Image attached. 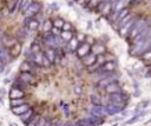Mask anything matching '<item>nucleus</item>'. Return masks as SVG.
Here are the masks:
<instances>
[{"mask_svg":"<svg viewBox=\"0 0 151 126\" xmlns=\"http://www.w3.org/2000/svg\"><path fill=\"white\" fill-rule=\"evenodd\" d=\"M33 2V0H22L21 4H20V7H19V11L21 14H24L26 12V9L31 6V4Z\"/></svg>","mask_w":151,"mask_h":126,"instance_id":"26","label":"nucleus"},{"mask_svg":"<svg viewBox=\"0 0 151 126\" xmlns=\"http://www.w3.org/2000/svg\"><path fill=\"white\" fill-rule=\"evenodd\" d=\"M29 51H31L32 54H37V53H40V52H41V47H40V45H39L38 42H33V44L31 45Z\"/></svg>","mask_w":151,"mask_h":126,"instance_id":"31","label":"nucleus"},{"mask_svg":"<svg viewBox=\"0 0 151 126\" xmlns=\"http://www.w3.org/2000/svg\"><path fill=\"white\" fill-rule=\"evenodd\" d=\"M7 1H11V0H7Z\"/></svg>","mask_w":151,"mask_h":126,"instance_id":"52","label":"nucleus"},{"mask_svg":"<svg viewBox=\"0 0 151 126\" xmlns=\"http://www.w3.org/2000/svg\"><path fill=\"white\" fill-rule=\"evenodd\" d=\"M147 27H149L147 20L139 19V20L134 21V24H133V26H132V28H131V31H130V33H129L130 38H131V39H134L139 33H142V32H143L144 29H146Z\"/></svg>","mask_w":151,"mask_h":126,"instance_id":"1","label":"nucleus"},{"mask_svg":"<svg viewBox=\"0 0 151 126\" xmlns=\"http://www.w3.org/2000/svg\"><path fill=\"white\" fill-rule=\"evenodd\" d=\"M24 26L27 29H29V31H37L39 28L40 24H39V20H37L34 18H27L26 16L25 18V21H24Z\"/></svg>","mask_w":151,"mask_h":126,"instance_id":"8","label":"nucleus"},{"mask_svg":"<svg viewBox=\"0 0 151 126\" xmlns=\"http://www.w3.org/2000/svg\"><path fill=\"white\" fill-rule=\"evenodd\" d=\"M74 93L76 94H80L81 93V86L80 85H76L74 86Z\"/></svg>","mask_w":151,"mask_h":126,"instance_id":"42","label":"nucleus"},{"mask_svg":"<svg viewBox=\"0 0 151 126\" xmlns=\"http://www.w3.org/2000/svg\"><path fill=\"white\" fill-rule=\"evenodd\" d=\"M42 41L48 46V48H58V45H57V40H55V37L51 33V32H47V33H44L42 35Z\"/></svg>","mask_w":151,"mask_h":126,"instance_id":"5","label":"nucleus"},{"mask_svg":"<svg viewBox=\"0 0 151 126\" xmlns=\"http://www.w3.org/2000/svg\"><path fill=\"white\" fill-rule=\"evenodd\" d=\"M133 24H134V20L131 18L126 24H124L123 26H120V27H119V29H118L119 35H120V37H125V35H127V34L130 33V31H131V28H132Z\"/></svg>","mask_w":151,"mask_h":126,"instance_id":"9","label":"nucleus"},{"mask_svg":"<svg viewBox=\"0 0 151 126\" xmlns=\"http://www.w3.org/2000/svg\"><path fill=\"white\" fill-rule=\"evenodd\" d=\"M78 46H79V42H78V39H77L76 37H73V38L67 42V49L71 51V52L76 51V49L78 48Z\"/></svg>","mask_w":151,"mask_h":126,"instance_id":"23","label":"nucleus"},{"mask_svg":"<svg viewBox=\"0 0 151 126\" xmlns=\"http://www.w3.org/2000/svg\"><path fill=\"white\" fill-rule=\"evenodd\" d=\"M76 51H77V55L79 58H84L85 55H87L91 52V46L87 42H83V44H80L78 46V48Z\"/></svg>","mask_w":151,"mask_h":126,"instance_id":"10","label":"nucleus"},{"mask_svg":"<svg viewBox=\"0 0 151 126\" xmlns=\"http://www.w3.org/2000/svg\"><path fill=\"white\" fill-rule=\"evenodd\" d=\"M60 32H61V31H60L59 28H55V27H52V29H51V33H52L54 37H58V35L60 34Z\"/></svg>","mask_w":151,"mask_h":126,"instance_id":"41","label":"nucleus"},{"mask_svg":"<svg viewBox=\"0 0 151 126\" xmlns=\"http://www.w3.org/2000/svg\"><path fill=\"white\" fill-rule=\"evenodd\" d=\"M21 53V42H15L13 46H11L9 48H8V54H9V57L11 58H15V57H18L19 54Z\"/></svg>","mask_w":151,"mask_h":126,"instance_id":"13","label":"nucleus"},{"mask_svg":"<svg viewBox=\"0 0 151 126\" xmlns=\"http://www.w3.org/2000/svg\"><path fill=\"white\" fill-rule=\"evenodd\" d=\"M39 118H40V115L34 114V115L31 118V120L26 124V126H35V125H37V122H38V120H39Z\"/></svg>","mask_w":151,"mask_h":126,"instance_id":"35","label":"nucleus"},{"mask_svg":"<svg viewBox=\"0 0 151 126\" xmlns=\"http://www.w3.org/2000/svg\"><path fill=\"white\" fill-rule=\"evenodd\" d=\"M127 2H129V0H117L116 4L111 6V7H112V12H113V14H114L113 19H116V16L118 15V13H119L123 8H125V6H126Z\"/></svg>","mask_w":151,"mask_h":126,"instance_id":"11","label":"nucleus"},{"mask_svg":"<svg viewBox=\"0 0 151 126\" xmlns=\"http://www.w3.org/2000/svg\"><path fill=\"white\" fill-rule=\"evenodd\" d=\"M50 126H57V124H54V122H51V125Z\"/></svg>","mask_w":151,"mask_h":126,"instance_id":"48","label":"nucleus"},{"mask_svg":"<svg viewBox=\"0 0 151 126\" xmlns=\"http://www.w3.org/2000/svg\"><path fill=\"white\" fill-rule=\"evenodd\" d=\"M87 120L91 122L92 126H99V125H101V124L104 122V118L97 117V115H92V114H88Z\"/></svg>","mask_w":151,"mask_h":126,"instance_id":"18","label":"nucleus"},{"mask_svg":"<svg viewBox=\"0 0 151 126\" xmlns=\"http://www.w3.org/2000/svg\"><path fill=\"white\" fill-rule=\"evenodd\" d=\"M72 25L70 24V22H64V25H63V27H61V29L64 31V32H71L72 31Z\"/></svg>","mask_w":151,"mask_h":126,"instance_id":"37","label":"nucleus"},{"mask_svg":"<svg viewBox=\"0 0 151 126\" xmlns=\"http://www.w3.org/2000/svg\"><path fill=\"white\" fill-rule=\"evenodd\" d=\"M66 126H78V125H77V124H70V122H67Z\"/></svg>","mask_w":151,"mask_h":126,"instance_id":"45","label":"nucleus"},{"mask_svg":"<svg viewBox=\"0 0 151 126\" xmlns=\"http://www.w3.org/2000/svg\"><path fill=\"white\" fill-rule=\"evenodd\" d=\"M129 98L123 93V92H118V93H113L109 95V101L112 104H125L127 102Z\"/></svg>","mask_w":151,"mask_h":126,"instance_id":"3","label":"nucleus"},{"mask_svg":"<svg viewBox=\"0 0 151 126\" xmlns=\"http://www.w3.org/2000/svg\"><path fill=\"white\" fill-rule=\"evenodd\" d=\"M90 101H91V104L92 105H94V106H99V105H101V98L98 95V94H94V93H92L91 95H90Z\"/></svg>","mask_w":151,"mask_h":126,"instance_id":"25","label":"nucleus"},{"mask_svg":"<svg viewBox=\"0 0 151 126\" xmlns=\"http://www.w3.org/2000/svg\"><path fill=\"white\" fill-rule=\"evenodd\" d=\"M40 9H41V4L40 2H37V1H33L31 4V6L26 9V12L24 13V15L27 16V18H33L35 14H38L40 12Z\"/></svg>","mask_w":151,"mask_h":126,"instance_id":"4","label":"nucleus"},{"mask_svg":"<svg viewBox=\"0 0 151 126\" xmlns=\"http://www.w3.org/2000/svg\"><path fill=\"white\" fill-rule=\"evenodd\" d=\"M31 107H29V105L27 104V102H25V104H22V105H20V106H17V107H12L11 108V111H12V113L13 114H15V115H21L22 113H25L27 110H29Z\"/></svg>","mask_w":151,"mask_h":126,"instance_id":"15","label":"nucleus"},{"mask_svg":"<svg viewBox=\"0 0 151 126\" xmlns=\"http://www.w3.org/2000/svg\"><path fill=\"white\" fill-rule=\"evenodd\" d=\"M26 86H27V85H26L25 82H22L21 80H19V79H17V80L13 82V88H18V89H21V91L25 89Z\"/></svg>","mask_w":151,"mask_h":126,"instance_id":"32","label":"nucleus"},{"mask_svg":"<svg viewBox=\"0 0 151 126\" xmlns=\"http://www.w3.org/2000/svg\"><path fill=\"white\" fill-rule=\"evenodd\" d=\"M50 7H51L53 11H58V9H59V5L55 4V2H52V4L50 5Z\"/></svg>","mask_w":151,"mask_h":126,"instance_id":"43","label":"nucleus"},{"mask_svg":"<svg viewBox=\"0 0 151 126\" xmlns=\"http://www.w3.org/2000/svg\"><path fill=\"white\" fill-rule=\"evenodd\" d=\"M111 126H119V124H113V125H111Z\"/></svg>","mask_w":151,"mask_h":126,"instance_id":"50","label":"nucleus"},{"mask_svg":"<svg viewBox=\"0 0 151 126\" xmlns=\"http://www.w3.org/2000/svg\"><path fill=\"white\" fill-rule=\"evenodd\" d=\"M61 107H63L64 114H65L66 117H68V115H70V108H68V106H67L66 104H63V105H61Z\"/></svg>","mask_w":151,"mask_h":126,"instance_id":"40","label":"nucleus"},{"mask_svg":"<svg viewBox=\"0 0 151 126\" xmlns=\"http://www.w3.org/2000/svg\"><path fill=\"white\" fill-rule=\"evenodd\" d=\"M131 18H132V16H131V14H127L125 18H123V19H122V20L118 22V27H120V26H123L124 24H126V22H127V21H129Z\"/></svg>","mask_w":151,"mask_h":126,"instance_id":"38","label":"nucleus"},{"mask_svg":"<svg viewBox=\"0 0 151 126\" xmlns=\"http://www.w3.org/2000/svg\"><path fill=\"white\" fill-rule=\"evenodd\" d=\"M105 107H106L107 114L114 115V114L122 113V112H123V111L125 110L126 105H125V104H112V102H110V104H107V105H106Z\"/></svg>","mask_w":151,"mask_h":126,"instance_id":"2","label":"nucleus"},{"mask_svg":"<svg viewBox=\"0 0 151 126\" xmlns=\"http://www.w3.org/2000/svg\"><path fill=\"white\" fill-rule=\"evenodd\" d=\"M57 126H66V124H64V122H59V124H57Z\"/></svg>","mask_w":151,"mask_h":126,"instance_id":"46","label":"nucleus"},{"mask_svg":"<svg viewBox=\"0 0 151 126\" xmlns=\"http://www.w3.org/2000/svg\"><path fill=\"white\" fill-rule=\"evenodd\" d=\"M1 38H2V32L0 31V40H1Z\"/></svg>","mask_w":151,"mask_h":126,"instance_id":"49","label":"nucleus"},{"mask_svg":"<svg viewBox=\"0 0 151 126\" xmlns=\"http://www.w3.org/2000/svg\"><path fill=\"white\" fill-rule=\"evenodd\" d=\"M90 114L104 118L105 115H107V111H106V107L103 106V105H99V106H94V105H92L91 108H90Z\"/></svg>","mask_w":151,"mask_h":126,"instance_id":"7","label":"nucleus"},{"mask_svg":"<svg viewBox=\"0 0 151 126\" xmlns=\"http://www.w3.org/2000/svg\"><path fill=\"white\" fill-rule=\"evenodd\" d=\"M91 49H92L91 53H93L94 55H101L105 52V46L101 45V44H96Z\"/></svg>","mask_w":151,"mask_h":126,"instance_id":"22","label":"nucleus"},{"mask_svg":"<svg viewBox=\"0 0 151 126\" xmlns=\"http://www.w3.org/2000/svg\"><path fill=\"white\" fill-rule=\"evenodd\" d=\"M26 102V99L25 98H19V99H11L9 100V105L11 107H17V106H20L22 104Z\"/></svg>","mask_w":151,"mask_h":126,"instance_id":"29","label":"nucleus"},{"mask_svg":"<svg viewBox=\"0 0 151 126\" xmlns=\"http://www.w3.org/2000/svg\"><path fill=\"white\" fill-rule=\"evenodd\" d=\"M44 55L47 58V60L50 61L51 65L55 62V51H54L53 48H47V49H45Z\"/></svg>","mask_w":151,"mask_h":126,"instance_id":"19","label":"nucleus"},{"mask_svg":"<svg viewBox=\"0 0 151 126\" xmlns=\"http://www.w3.org/2000/svg\"><path fill=\"white\" fill-rule=\"evenodd\" d=\"M127 14H130V13H129V9H127V8H123V9H122V11H120V12L118 13V15L116 16L114 21H116V22L118 24V22H119V21H120V20L123 19V18H125V16H126Z\"/></svg>","mask_w":151,"mask_h":126,"instance_id":"30","label":"nucleus"},{"mask_svg":"<svg viewBox=\"0 0 151 126\" xmlns=\"http://www.w3.org/2000/svg\"><path fill=\"white\" fill-rule=\"evenodd\" d=\"M118 79H119V78H118L117 74H110V75H107V77H105V78H101V79L98 81V85H99L100 87L105 88L106 86H109V85H111V84H113V82H117Z\"/></svg>","mask_w":151,"mask_h":126,"instance_id":"6","label":"nucleus"},{"mask_svg":"<svg viewBox=\"0 0 151 126\" xmlns=\"http://www.w3.org/2000/svg\"><path fill=\"white\" fill-rule=\"evenodd\" d=\"M150 62H151V59H150Z\"/></svg>","mask_w":151,"mask_h":126,"instance_id":"51","label":"nucleus"},{"mask_svg":"<svg viewBox=\"0 0 151 126\" xmlns=\"http://www.w3.org/2000/svg\"><path fill=\"white\" fill-rule=\"evenodd\" d=\"M18 79L21 80L22 82H25L26 85H28V84H33V82L35 81L34 75H33L32 73H29V72H21Z\"/></svg>","mask_w":151,"mask_h":126,"instance_id":"12","label":"nucleus"},{"mask_svg":"<svg viewBox=\"0 0 151 126\" xmlns=\"http://www.w3.org/2000/svg\"><path fill=\"white\" fill-rule=\"evenodd\" d=\"M59 35H60V39H61L64 42H68V41L73 38L72 32H64V31H61Z\"/></svg>","mask_w":151,"mask_h":126,"instance_id":"27","label":"nucleus"},{"mask_svg":"<svg viewBox=\"0 0 151 126\" xmlns=\"http://www.w3.org/2000/svg\"><path fill=\"white\" fill-rule=\"evenodd\" d=\"M96 59H97V55H94L93 53H88L87 55H85L84 58H83V60H84V64L87 66V67H90L91 65H93L94 64V61H96Z\"/></svg>","mask_w":151,"mask_h":126,"instance_id":"20","label":"nucleus"},{"mask_svg":"<svg viewBox=\"0 0 151 126\" xmlns=\"http://www.w3.org/2000/svg\"><path fill=\"white\" fill-rule=\"evenodd\" d=\"M19 98H25V92L12 87L9 91V99H19Z\"/></svg>","mask_w":151,"mask_h":126,"instance_id":"17","label":"nucleus"},{"mask_svg":"<svg viewBox=\"0 0 151 126\" xmlns=\"http://www.w3.org/2000/svg\"><path fill=\"white\" fill-rule=\"evenodd\" d=\"M52 27H53V25H52V21H51V20H45V22L42 24V31H44L45 33L51 32Z\"/></svg>","mask_w":151,"mask_h":126,"instance_id":"33","label":"nucleus"},{"mask_svg":"<svg viewBox=\"0 0 151 126\" xmlns=\"http://www.w3.org/2000/svg\"><path fill=\"white\" fill-rule=\"evenodd\" d=\"M114 68H116V64L113 62V61H107V62H104L100 67H99V69H98V72H104V73H112L113 71H114Z\"/></svg>","mask_w":151,"mask_h":126,"instance_id":"14","label":"nucleus"},{"mask_svg":"<svg viewBox=\"0 0 151 126\" xmlns=\"http://www.w3.org/2000/svg\"><path fill=\"white\" fill-rule=\"evenodd\" d=\"M50 125H51V121H47V122L45 124V126H50Z\"/></svg>","mask_w":151,"mask_h":126,"instance_id":"47","label":"nucleus"},{"mask_svg":"<svg viewBox=\"0 0 151 126\" xmlns=\"http://www.w3.org/2000/svg\"><path fill=\"white\" fill-rule=\"evenodd\" d=\"M33 68H34V67H33L27 60L22 61L21 65H20V71H21V72H29V73H32V69H33Z\"/></svg>","mask_w":151,"mask_h":126,"instance_id":"24","label":"nucleus"},{"mask_svg":"<svg viewBox=\"0 0 151 126\" xmlns=\"http://www.w3.org/2000/svg\"><path fill=\"white\" fill-rule=\"evenodd\" d=\"M78 126H92L91 122L87 120V118H83V119H79L77 122H76Z\"/></svg>","mask_w":151,"mask_h":126,"instance_id":"36","label":"nucleus"},{"mask_svg":"<svg viewBox=\"0 0 151 126\" xmlns=\"http://www.w3.org/2000/svg\"><path fill=\"white\" fill-rule=\"evenodd\" d=\"M105 91H106L107 93H110V94H113V93H118V92H122V89H120V86H119L117 82H113V84H111V85L106 86V87H105Z\"/></svg>","mask_w":151,"mask_h":126,"instance_id":"21","label":"nucleus"},{"mask_svg":"<svg viewBox=\"0 0 151 126\" xmlns=\"http://www.w3.org/2000/svg\"><path fill=\"white\" fill-rule=\"evenodd\" d=\"M4 93H6L5 88H0V94H4Z\"/></svg>","mask_w":151,"mask_h":126,"instance_id":"44","label":"nucleus"},{"mask_svg":"<svg viewBox=\"0 0 151 126\" xmlns=\"http://www.w3.org/2000/svg\"><path fill=\"white\" fill-rule=\"evenodd\" d=\"M46 122H47V119H46L45 117H40L35 126H45V124H46Z\"/></svg>","mask_w":151,"mask_h":126,"instance_id":"39","label":"nucleus"},{"mask_svg":"<svg viewBox=\"0 0 151 126\" xmlns=\"http://www.w3.org/2000/svg\"><path fill=\"white\" fill-rule=\"evenodd\" d=\"M34 114H35V113H34V111H33L32 108H29V110H27L25 113H22L21 115H19V119H20V120L26 125V124L31 120V118H32Z\"/></svg>","mask_w":151,"mask_h":126,"instance_id":"16","label":"nucleus"},{"mask_svg":"<svg viewBox=\"0 0 151 126\" xmlns=\"http://www.w3.org/2000/svg\"><path fill=\"white\" fill-rule=\"evenodd\" d=\"M27 37H28V33H27V31L26 29H24V28H20V29H18L17 31V38L19 39V40H26L27 39Z\"/></svg>","mask_w":151,"mask_h":126,"instance_id":"28","label":"nucleus"},{"mask_svg":"<svg viewBox=\"0 0 151 126\" xmlns=\"http://www.w3.org/2000/svg\"><path fill=\"white\" fill-rule=\"evenodd\" d=\"M64 20L63 19H60V18H57V19H54L53 20V22H52V25H53V27H55V28H61L63 27V25H64Z\"/></svg>","mask_w":151,"mask_h":126,"instance_id":"34","label":"nucleus"}]
</instances>
